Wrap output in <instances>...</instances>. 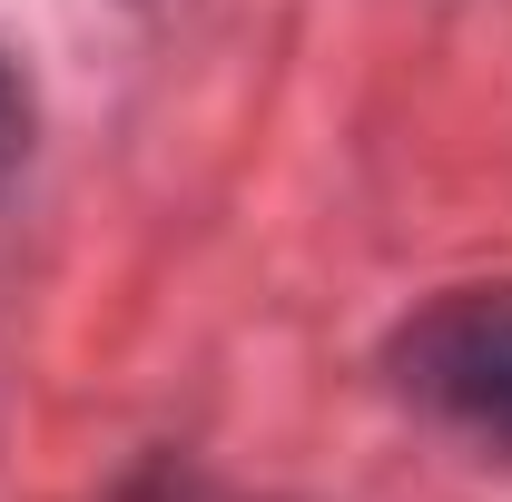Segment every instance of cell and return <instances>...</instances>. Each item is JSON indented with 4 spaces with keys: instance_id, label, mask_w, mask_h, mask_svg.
<instances>
[{
    "instance_id": "6da1fadb",
    "label": "cell",
    "mask_w": 512,
    "mask_h": 502,
    "mask_svg": "<svg viewBox=\"0 0 512 502\" xmlns=\"http://www.w3.org/2000/svg\"><path fill=\"white\" fill-rule=\"evenodd\" d=\"M404 384L424 404H444L453 424L512 434V286L453 296L404 335Z\"/></svg>"
},
{
    "instance_id": "7a4b0ae2",
    "label": "cell",
    "mask_w": 512,
    "mask_h": 502,
    "mask_svg": "<svg viewBox=\"0 0 512 502\" xmlns=\"http://www.w3.org/2000/svg\"><path fill=\"white\" fill-rule=\"evenodd\" d=\"M20 128H30V119H20V89H10V69H0V168L20 158Z\"/></svg>"
}]
</instances>
